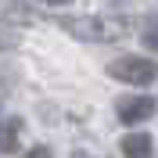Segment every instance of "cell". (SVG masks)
<instances>
[{"label":"cell","mask_w":158,"mask_h":158,"mask_svg":"<svg viewBox=\"0 0 158 158\" xmlns=\"http://www.w3.org/2000/svg\"><path fill=\"white\" fill-rule=\"evenodd\" d=\"M140 40H144V47H148V50H158V15H151V18L144 22Z\"/></svg>","instance_id":"7"},{"label":"cell","mask_w":158,"mask_h":158,"mask_svg":"<svg viewBox=\"0 0 158 158\" xmlns=\"http://www.w3.org/2000/svg\"><path fill=\"white\" fill-rule=\"evenodd\" d=\"M43 4H69V0H43Z\"/></svg>","instance_id":"9"},{"label":"cell","mask_w":158,"mask_h":158,"mask_svg":"<svg viewBox=\"0 0 158 158\" xmlns=\"http://www.w3.org/2000/svg\"><path fill=\"white\" fill-rule=\"evenodd\" d=\"M155 108H158V104H155L151 97H144V94H137V97H122V101H118V118H122L126 126H133V122L151 118Z\"/></svg>","instance_id":"3"},{"label":"cell","mask_w":158,"mask_h":158,"mask_svg":"<svg viewBox=\"0 0 158 158\" xmlns=\"http://www.w3.org/2000/svg\"><path fill=\"white\" fill-rule=\"evenodd\" d=\"M122 155L126 158H155V140L148 133H129L122 140Z\"/></svg>","instance_id":"4"},{"label":"cell","mask_w":158,"mask_h":158,"mask_svg":"<svg viewBox=\"0 0 158 158\" xmlns=\"http://www.w3.org/2000/svg\"><path fill=\"white\" fill-rule=\"evenodd\" d=\"M108 76L118 79V83H129V86H148V83L158 79V65L151 58H133V54H126V58H115L108 65Z\"/></svg>","instance_id":"2"},{"label":"cell","mask_w":158,"mask_h":158,"mask_svg":"<svg viewBox=\"0 0 158 158\" xmlns=\"http://www.w3.org/2000/svg\"><path fill=\"white\" fill-rule=\"evenodd\" d=\"M0 18H29V11H25V0H0Z\"/></svg>","instance_id":"6"},{"label":"cell","mask_w":158,"mask_h":158,"mask_svg":"<svg viewBox=\"0 0 158 158\" xmlns=\"http://www.w3.org/2000/svg\"><path fill=\"white\" fill-rule=\"evenodd\" d=\"M18 133H22L18 118H0V155H11L18 148Z\"/></svg>","instance_id":"5"},{"label":"cell","mask_w":158,"mask_h":158,"mask_svg":"<svg viewBox=\"0 0 158 158\" xmlns=\"http://www.w3.org/2000/svg\"><path fill=\"white\" fill-rule=\"evenodd\" d=\"M58 25L69 36L76 40H90V43H108V40H118L129 29V22L122 18H101V15H90V18H58Z\"/></svg>","instance_id":"1"},{"label":"cell","mask_w":158,"mask_h":158,"mask_svg":"<svg viewBox=\"0 0 158 158\" xmlns=\"http://www.w3.org/2000/svg\"><path fill=\"white\" fill-rule=\"evenodd\" d=\"M22 158H54V155H50V148H43V144H36V148H29V151H25Z\"/></svg>","instance_id":"8"}]
</instances>
